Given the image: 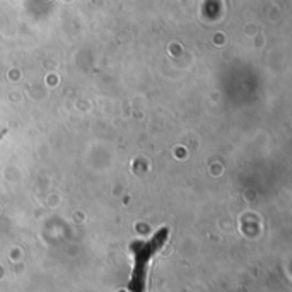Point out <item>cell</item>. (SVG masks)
Returning <instances> with one entry per match:
<instances>
[{
    "label": "cell",
    "instance_id": "obj_1",
    "mask_svg": "<svg viewBox=\"0 0 292 292\" xmlns=\"http://www.w3.org/2000/svg\"><path fill=\"white\" fill-rule=\"evenodd\" d=\"M167 236H169V229L162 227L149 241H135L132 244L134 270H132L130 280H128V292H145L150 261L159 253V250L164 246V243L167 241Z\"/></svg>",
    "mask_w": 292,
    "mask_h": 292
}]
</instances>
